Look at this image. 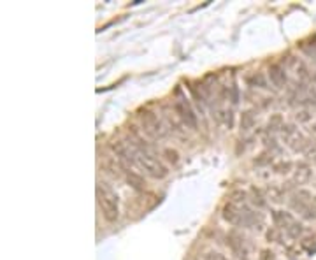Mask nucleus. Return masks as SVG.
I'll return each instance as SVG.
<instances>
[{"label": "nucleus", "mask_w": 316, "mask_h": 260, "mask_svg": "<svg viewBox=\"0 0 316 260\" xmlns=\"http://www.w3.org/2000/svg\"><path fill=\"white\" fill-rule=\"evenodd\" d=\"M97 202L106 222L114 224L120 216V202H118V193L106 181H97Z\"/></svg>", "instance_id": "1"}, {"label": "nucleus", "mask_w": 316, "mask_h": 260, "mask_svg": "<svg viewBox=\"0 0 316 260\" xmlns=\"http://www.w3.org/2000/svg\"><path fill=\"white\" fill-rule=\"evenodd\" d=\"M135 166L141 169V171H144L146 176L153 177V179H163V177H167V174H169L167 167L151 151L139 150L137 156H135Z\"/></svg>", "instance_id": "2"}, {"label": "nucleus", "mask_w": 316, "mask_h": 260, "mask_svg": "<svg viewBox=\"0 0 316 260\" xmlns=\"http://www.w3.org/2000/svg\"><path fill=\"white\" fill-rule=\"evenodd\" d=\"M280 134H281L283 143H285L292 151H295V153H306L309 144L313 143V141H309L302 132H299L295 129V125H290V123H285V125H283Z\"/></svg>", "instance_id": "3"}, {"label": "nucleus", "mask_w": 316, "mask_h": 260, "mask_svg": "<svg viewBox=\"0 0 316 260\" xmlns=\"http://www.w3.org/2000/svg\"><path fill=\"white\" fill-rule=\"evenodd\" d=\"M139 122H141L142 132L146 135H150L151 139H163L167 135V129L162 123V119L155 113H151V111H141Z\"/></svg>", "instance_id": "4"}, {"label": "nucleus", "mask_w": 316, "mask_h": 260, "mask_svg": "<svg viewBox=\"0 0 316 260\" xmlns=\"http://www.w3.org/2000/svg\"><path fill=\"white\" fill-rule=\"evenodd\" d=\"M290 104H299L302 107L316 106V88L304 83H299L290 92Z\"/></svg>", "instance_id": "5"}, {"label": "nucleus", "mask_w": 316, "mask_h": 260, "mask_svg": "<svg viewBox=\"0 0 316 260\" xmlns=\"http://www.w3.org/2000/svg\"><path fill=\"white\" fill-rule=\"evenodd\" d=\"M174 113L178 114V118L181 119L183 125H186L188 129H197V114L194 113V109H192L186 101H183V98L176 101Z\"/></svg>", "instance_id": "6"}, {"label": "nucleus", "mask_w": 316, "mask_h": 260, "mask_svg": "<svg viewBox=\"0 0 316 260\" xmlns=\"http://www.w3.org/2000/svg\"><path fill=\"white\" fill-rule=\"evenodd\" d=\"M313 199L314 197H313V193H311L309 190L299 188V190H295L292 195H290V208L301 214L306 208H309V206L313 204Z\"/></svg>", "instance_id": "7"}, {"label": "nucleus", "mask_w": 316, "mask_h": 260, "mask_svg": "<svg viewBox=\"0 0 316 260\" xmlns=\"http://www.w3.org/2000/svg\"><path fill=\"white\" fill-rule=\"evenodd\" d=\"M227 245L230 246V250L234 251V255L236 257H239L241 260H246L248 258V248H246V241L244 237L241 236V234L237 232H232L227 236Z\"/></svg>", "instance_id": "8"}, {"label": "nucleus", "mask_w": 316, "mask_h": 260, "mask_svg": "<svg viewBox=\"0 0 316 260\" xmlns=\"http://www.w3.org/2000/svg\"><path fill=\"white\" fill-rule=\"evenodd\" d=\"M244 214L246 211H243L241 208H237V206H234L232 202H227V204L223 206V220L228 222L230 225H243L244 224Z\"/></svg>", "instance_id": "9"}, {"label": "nucleus", "mask_w": 316, "mask_h": 260, "mask_svg": "<svg viewBox=\"0 0 316 260\" xmlns=\"http://www.w3.org/2000/svg\"><path fill=\"white\" fill-rule=\"evenodd\" d=\"M267 76H269V79H270V83H272L276 88H285L286 86V72H285V69L281 67L280 64H272L269 67V71H267Z\"/></svg>", "instance_id": "10"}, {"label": "nucleus", "mask_w": 316, "mask_h": 260, "mask_svg": "<svg viewBox=\"0 0 316 260\" xmlns=\"http://www.w3.org/2000/svg\"><path fill=\"white\" fill-rule=\"evenodd\" d=\"M311 176H313V171H311V167L307 166L306 162H299L297 166H295L292 183L293 185H306L307 181L311 179Z\"/></svg>", "instance_id": "11"}, {"label": "nucleus", "mask_w": 316, "mask_h": 260, "mask_svg": "<svg viewBox=\"0 0 316 260\" xmlns=\"http://www.w3.org/2000/svg\"><path fill=\"white\" fill-rule=\"evenodd\" d=\"M288 65H290V69H292V72L299 77V81H301V83H304V81H309L311 77H313L309 74V71H307L306 64L302 60H299V58H295V56H293V58L288 60Z\"/></svg>", "instance_id": "12"}, {"label": "nucleus", "mask_w": 316, "mask_h": 260, "mask_svg": "<svg viewBox=\"0 0 316 260\" xmlns=\"http://www.w3.org/2000/svg\"><path fill=\"white\" fill-rule=\"evenodd\" d=\"M264 193H265V199L272 204H281L283 199H285V190L280 185H267L264 188Z\"/></svg>", "instance_id": "13"}, {"label": "nucleus", "mask_w": 316, "mask_h": 260, "mask_svg": "<svg viewBox=\"0 0 316 260\" xmlns=\"http://www.w3.org/2000/svg\"><path fill=\"white\" fill-rule=\"evenodd\" d=\"M272 220H274V225L280 230H285L286 227H290L295 222L293 216L288 211H272Z\"/></svg>", "instance_id": "14"}, {"label": "nucleus", "mask_w": 316, "mask_h": 260, "mask_svg": "<svg viewBox=\"0 0 316 260\" xmlns=\"http://www.w3.org/2000/svg\"><path fill=\"white\" fill-rule=\"evenodd\" d=\"M125 179L127 183H129L130 188H134L135 192H144L146 190V181L144 177H142L141 174H137V172H127L125 174Z\"/></svg>", "instance_id": "15"}, {"label": "nucleus", "mask_w": 316, "mask_h": 260, "mask_svg": "<svg viewBox=\"0 0 316 260\" xmlns=\"http://www.w3.org/2000/svg\"><path fill=\"white\" fill-rule=\"evenodd\" d=\"M234 206H237V208H241L243 211H249L248 209V202H249V195L244 192V190H236V192L230 193V201Z\"/></svg>", "instance_id": "16"}, {"label": "nucleus", "mask_w": 316, "mask_h": 260, "mask_svg": "<svg viewBox=\"0 0 316 260\" xmlns=\"http://www.w3.org/2000/svg\"><path fill=\"white\" fill-rule=\"evenodd\" d=\"M249 202H251L253 206H257L258 209H262V208H265L267 206V199H265V193L262 192V190H258L257 187H251L249 188Z\"/></svg>", "instance_id": "17"}, {"label": "nucleus", "mask_w": 316, "mask_h": 260, "mask_svg": "<svg viewBox=\"0 0 316 260\" xmlns=\"http://www.w3.org/2000/svg\"><path fill=\"white\" fill-rule=\"evenodd\" d=\"M257 123V114L255 111H244L243 114H241V119H239V125H241V130L243 132H249L255 127Z\"/></svg>", "instance_id": "18"}, {"label": "nucleus", "mask_w": 316, "mask_h": 260, "mask_svg": "<svg viewBox=\"0 0 316 260\" xmlns=\"http://www.w3.org/2000/svg\"><path fill=\"white\" fill-rule=\"evenodd\" d=\"M283 125H285V122H283V116L281 114H272L267 123V129L265 132H269V134H272V132H280L283 129Z\"/></svg>", "instance_id": "19"}, {"label": "nucleus", "mask_w": 316, "mask_h": 260, "mask_svg": "<svg viewBox=\"0 0 316 260\" xmlns=\"http://www.w3.org/2000/svg\"><path fill=\"white\" fill-rule=\"evenodd\" d=\"M302 232H304V225L299 224V222H293L290 227H286L285 229V234L288 236L290 239H299L302 236Z\"/></svg>", "instance_id": "20"}, {"label": "nucleus", "mask_w": 316, "mask_h": 260, "mask_svg": "<svg viewBox=\"0 0 316 260\" xmlns=\"http://www.w3.org/2000/svg\"><path fill=\"white\" fill-rule=\"evenodd\" d=\"M292 162L290 160H280V162H274L272 164V171L276 172V174H288L290 171H292Z\"/></svg>", "instance_id": "21"}, {"label": "nucleus", "mask_w": 316, "mask_h": 260, "mask_svg": "<svg viewBox=\"0 0 316 260\" xmlns=\"http://www.w3.org/2000/svg\"><path fill=\"white\" fill-rule=\"evenodd\" d=\"M162 155H163V158L171 164V166H178L179 164V153L176 150H172V148H163Z\"/></svg>", "instance_id": "22"}, {"label": "nucleus", "mask_w": 316, "mask_h": 260, "mask_svg": "<svg viewBox=\"0 0 316 260\" xmlns=\"http://www.w3.org/2000/svg\"><path fill=\"white\" fill-rule=\"evenodd\" d=\"M311 118H313V114H311L309 107H299L297 113H295V119H297L299 123H307V122H311Z\"/></svg>", "instance_id": "23"}, {"label": "nucleus", "mask_w": 316, "mask_h": 260, "mask_svg": "<svg viewBox=\"0 0 316 260\" xmlns=\"http://www.w3.org/2000/svg\"><path fill=\"white\" fill-rule=\"evenodd\" d=\"M302 248H304L307 253H316V239L314 237H306L304 241H302Z\"/></svg>", "instance_id": "24"}, {"label": "nucleus", "mask_w": 316, "mask_h": 260, "mask_svg": "<svg viewBox=\"0 0 316 260\" xmlns=\"http://www.w3.org/2000/svg\"><path fill=\"white\" fill-rule=\"evenodd\" d=\"M272 153H262L255 158V166H270L272 164Z\"/></svg>", "instance_id": "25"}, {"label": "nucleus", "mask_w": 316, "mask_h": 260, "mask_svg": "<svg viewBox=\"0 0 316 260\" xmlns=\"http://www.w3.org/2000/svg\"><path fill=\"white\" fill-rule=\"evenodd\" d=\"M248 83H249V86H257V83H258L260 88H265V79H264L262 74H253V76H249Z\"/></svg>", "instance_id": "26"}, {"label": "nucleus", "mask_w": 316, "mask_h": 260, "mask_svg": "<svg viewBox=\"0 0 316 260\" xmlns=\"http://www.w3.org/2000/svg\"><path fill=\"white\" fill-rule=\"evenodd\" d=\"M301 216L304 218V220H307V222H313L314 218H316V211H314V208H313V206H309V208H306L304 211L301 213Z\"/></svg>", "instance_id": "27"}, {"label": "nucleus", "mask_w": 316, "mask_h": 260, "mask_svg": "<svg viewBox=\"0 0 316 260\" xmlns=\"http://www.w3.org/2000/svg\"><path fill=\"white\" fill-rule=\"evenodd\" d=\"M258 260H276V253L272 250H262L260 255H258Z\"/></svg>", "instance_id": "28"}, {"label": "nucleus", "mask_w": 316, "mask_h": 260, "mask_svg": "<svg viewBox=\"0 0 316 260\" xmlns=\"http://www.w3.org/2000/svg\"><path fill=\"white\" fill-rule=\"evenodd\" d=\"M204 260H228L225 255L218 253V251H209V253L204 255Z\"/></svg>", "instance_id": "29"}, {"label": "nucleus", "mask_w": 316, "mask_h": 260, "mask_svg": "<svg viewBox=\"0 0 316 260\" xmlns=\"http://www.w3.org/2000/svg\"><path fill=\"white\" fill-rule=\"evenodd\" d=\"M267 239H269V241H278V239H280V229L267 230Z\"/></svg>", "instance_id": "30"}, {"label": "nucleus", "mask_w": 316, "mask_h": 260, "mask_svg": "<svg viewBox=\"0 0 316 260\" xmlns=\"http://www.w3.org/2000/svg\"><path fill=\"white\" fill-rule=\"evenodd\" d=\"M309 132H311V134H316V122L309 127Z\"/></svg>", "instance_id": "31"}, {"label": "nucleus", "mask_w": 316, "mask_h": 260, "mask_svg": "<svg viewBox=\"0 0 316 260\" xmlns=\"http://www.w3.org/2000/svg\"><path fill=\"white\" fill-rule=\"evenodd\" d=\"M314 208V211H316V195H314V199H313V204H311Z\"/></svg>", "instance_id": "32"}, {"label": "nucleus", "mask_w": 316, "mask_h": 260, "mask_svg": "<svg viewBox=\"0 0 316 260\" xmlns=\"http://www.w3.org/2000/svg\"><path fill=\"white\" fill-rule=\"evenodd\" d=\"M311 81H314V83H316V74H314V76H313V77H311Z\"/></svg>", "instance_id": "33"}, {"label": "nucleus", "mask_w": 316, "mask_h": 260, "mask_svg": "<svg viewBox=\"0 0 316 260\" xmlns=\"http://www.w3.org/2000/svg\"><path fill=\"white\" fill-rule=\"evenodd\" d=\"M313 160H314V166H316V156H314V158H313Z\"/></svg>", "instance_id": "34"}]
</instances>
